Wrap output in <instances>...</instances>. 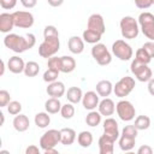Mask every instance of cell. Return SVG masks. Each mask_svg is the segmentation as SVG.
<instances>
[{
    "instance_id": "1",
    "label": "cell",
    "mask_w": 154,
    "mask_h": 154,
    "mask_svg": "<svg viewBox=\"0 0 154 154\" xmlns=\"http://www.w3.org/2000/svg\"><path fill=\"white\" fill-rule=\"evenodd\" d=\"M119 26H120V32H122V36L124 38H128V40H132V38H136L138 32H140V25H138V22L131 17V16H125L120 19V23H119Z\"/></svg>"
},
{
    "instance_id": "2",
    "label": "cell",
    "mask_w": 154,
    "mask_h": 154,
    "mask_svg": "<svg viewBox=\"0 0 154 154\" xmlns=\"http://www.w3.org/2000/svg\"><path fill=\"white\" fill-rule=\"evenodd\" d=\"M4 45L14 53H23L29 49L26 37L17 34H7L4 37Z\"/></svg>"
},
{
    "instance_id": "3",
    "label": "cell",
    "mask_w": 154,
    "mask_h": 154,
    "mask_svg": "<svg viewBox=\"0 0 154 154\" xmlns=\"http://www.w3.org/2000/svg\"><path fill=\"white\" fill-rule=\"evenodd\" d=\"M60 48L59 37H45L41 45L38 46V54L42 58L49 59L54 57Z\"/></svg>"
},
{
    "instance_id": "4",
    "label": "cell",
    "mask_w": 154,
    "mask_h": 154,
    "mask_svg": "<svg viewBox=\"0 0 154 154\" xmlns=\"http://www.w3.org/2000/svg\"><path fill=\"white\" fill-rule=\"evenodd\" d=\"M112 53L119 60L128 61V60H130L132 58L134 51H132L131 46L128 42H125L124 40H116L112 43Z\"/></svg>"
},
{
    "instance_id": "5",
    "label": "cell",
    "mask_w": 154,
    "mask_h": 154,
    "mask_svg": "<svg viewBox=\"0 0 154 154\" xmlns=\"http://www.w3.org/2000/svg\"><path fill=\"white\" fill-rule=\"evenodd\" d=\"M135 79L130 76H124L122 77L117 83L116 85H113V93L116 94L117 97L119 99H123L125 96H128L135 88Z\"/></svg>"
},
{
    "instance_id": "6",
    "label": "cell",
    "mask_w": 154,
    "mask_h": 154,
    "mask_svg": "<svg viewBox=\"0 0 154 154\" xmlns=\"http://www.w3.org/2000/svg\"><path fill=\"white\" fill-rule=\"evenodd\" d=\"M91 57L101 66H106L112 61V54L103 43H96L91 47Z\"/></svg>"
},
{
    "instance_id": "7",
    "label": "cell",
    "mask_w": 154,
    "mask_h": 154,
    "mask_svg": "<svg viewBox=\"0 0 154 154\" xmlns=\"http://www.w3.org/2000/svg\"><path fill=\"white\" fill-rule=\"evenodd\" d=\"M130 70H131L132 75L135 76V78L140 82H149L153 78V73H152L150 67H148V65L141 64L136 59H134L131 61Z\"/></svg>"
},
{
    "instance_id": "8",
    "label": "cell",
    "mask_w": 154,
    "mask_h": 154,
    "mask_svg": "<svg viewBox=\"0 0 154 154\" xmlns=\"http://www.w3.org/2000/svg\"><path fill=\"white\" fill-rule=\"evenodd\" d=\"M116 111H117L118 117L123 122H131L135 118V116H136L135 106L130 101H128V100L118 101V103L116 105Z\"/></svg>"
},
{
    "instance_id": "9",
    "label": "cell",
    "mask_w": 154,
    "mask_h": 154,
    "mask_svg": "<svg viewBox=\"0 0 154 154\" xmlns=\"http://www.w3.org/2000/svg\"><path fill=\"white\" fill-rule=\"evenodd\" d=\"M59 142H60V130L51 129V130L46 131L41 136V138H40V147L43 150H48V149L55 148V146Z\"/></svg>"
},
{
    "instance_id": "10",
    "label": "cell",
    "mask_w": 154,
    "mask_h": 154,
    "mask_svg": "<svg viewBox=\"0 0 154 154\" xmlns=\"http://www.w3.org/2000/svg\"><path fill=\"white\" fill-rule=\"evenodd\" d=\"M14 26L20 29H29L34 25V16L29 11H14L12 13Z\"/></svg>"
},
{
    "instance_id": "11",
    "label": "cell",
    "mask_w": 154,
    "mask_h": 154,
    "mask_svg": "<svg viewBox=\"0 0 154 154\" xmlns=\"http://www.w3.org/2000/svg\"><path fill=\"white\" fill-rule=\"evenodd\" d=\"M103 135L106 137H108L112 141H117L119 138V128H118V123L116 119L113 118H106L103 122Z\"/></svg>"
},
{
    "instance_id": "12",
    "label": "cell",
    "mask_w": 154,
    "mask_h": 154,
    "mask_svg": "<svg viewBox=\"0 0 154 154\" xmlns=\"http://www.w3.org/2000/svg\"><path fill=\"white\" fill-rule=\"evenodd\" d=\"M87 29L94 30L101 35L105 34L106 31V25H105V20L103 17L99 13H93L89 18H88V23H87Z\"/></svg>"
},
{
    "instance_id": "13",
    "label": "cell",
    "mask_w": 154,
    "mask_h": 154,
    "mask_svg": "<svg viewBox=\"0 0 154 154\" xmlns=\"http://www.w3.org/2000/svg\"><path fill=\"white\" fill-rule=\"evenodd\" d=\"M99 95L96 94V91H87L85 94H83V99H82V105L85 109L88 111H95V108L99 106L100 100H99Z\"/></svg>"
},
{
    "instance_id": "14",
    "label": "cell",
    "mask_w": 154,
    "mask_h": 154,
    "mask_svg": "<svg viewBox=\"0 0 154 154\" xmlns=\"http://www.w3.org/2000/svg\"><path fill=\"white\" fill-rule=\"evenodd\" d=\"M47 94L51 96V97H55V99H59L63 95L66 94V88H65V84L60 81H57V82H53V83H49L47 89H46Z\"/></svg>"
},
{
    "instance_id": "15",
    "label": "cell",
    "mask_w": 154,
    "mask_h": 154,
    "mask_svg": "<svg viewBox=\"0 0 154 154\" xmlns=\"http://www.w3.org/2000/svg\"><path fill=\"white\" fill-rule=\"evenodd\" d=\"M97 109H99V113L101 116H105V117H108L112 116L116 111V105L113 102L112 99L109 97H106V99H102L97 106Z\"/></svg>"
},
{
    "instance_id": "16",
    "label": "cell",
    "mask_w": 154,
    "mask_h": 154,
    "mask_svg": "<svg viewBox=\"0 0 154 154\" xmlns=\"http://www.w3.org/2000/svg\"><path fill=\"white\" fill-rule=\"evenodd\" d=\"M25 64L26 63H24V60L22 59V58H19V57H17V55H13V57H11L10 59H8V61H7V69L12 72V73H22V72H24V69H25Z\"/></svg>"
},
{
    "instance_id": "17",
    "label": "cell",
    "mask_w": 154,
    "mask_h": 154,
    "mask_svg": "<svg viewBox=\"0 0 154 154\" xmlns=\"http://www.w3.org/2000/svg\"><path fill=\"white\" fill-rule=\"evenodd\" d=\"M67 47H69V51L72 54H81L84 51V41L79 36H76V35L75 36H71L69 38Z\"/></svg>"
},
{
    "instance_id": "18",
    "label": "cell",
    "mask_w": 154,
    "mask_h": 154,
    "mask_svg": "<svg viewBox=\"0 0 154 154\" xmlns=\"http://www.w3.org/2000/svg\"><path fill=\"white\" fill-rule=\"evenodd\" d=\"M14 26L12 13L4 12L0 14V31L4 34H8Z\"/></svg>"
},
{
    "instance_id": "19",
    "label": "cell",
    "mask_w": 154,
    "mask_h": 154,
    "mask_svg": "<svg viewBox=\"0 0 154 154\" xmlns=\"http://www.w3.org/2000/svg\"><path fill=\"white\" fill-rule=\"evenodd\" d=\"M112 91H113V84L111 83V81L101 79L96 83V94L99 96H102L103 99H106L112 94Z\"/></svg>"
},
{
    "instance_id": "20",
    "label": "cell",
    "mask_w": 154,
    "mask_h": 154,
    "mask_svg": "<svg viewBox=\"0 0 154 154\" xmlns=\"http://www.w3.org/2000/svg\"><path fill=\"white\" fill-rule=\"evenodd\" d=\"M99 154H114V141L102 135L99 138Z\"/></svg>"
},
{
    "instance_id": "21",
    "label": "cell",
    "mask_w": 154,
    "mask_h": 154,
    "mask_svg": "<svg viewBox=\"0 0 154 154\" xmlns=\"http://www.w3.org/2000/svg\"><path fill=\"white\" fill-rule=\"evenodd\" d=\"M12 124H13V128H14V130L16 131H18V132H24V131H26L28 129H29V126H30V120H29V118L25 116V114H18V116H16L14 118H13V122H12Z\"/></svg>"
},
{
    "instance_id": "22",
    "label": "cell",
    "mask_w": 154,
    "mask_h": 154,
    "mask_svg": "<svg viewBox=\"0 0 154 154\" xmlns=\"http://www.w3.org/2000/svg\"><path fill=\"white\" fill-rule=\"evenodd\" d=\"M76 69V60L71 55L60 57V72L70 73Z\"/></svg>"
},
{
    "instance_id": "23",
    "label": "cell",
    "mask_w": 154,
    "mask_h": 154,
    "mask_svg": "<svg viewBox=\"0 0 154 154\" xmlns=\"http://www.w3.org/2000/svg\"><path fill=\"white\" fill-rule=\"evenodd\" d=\"M76 140V131L71 128H63L60 130V143L64 146H71Z\"/></svg>"
},
{
    "instance_id": "24",
    "label": "cell",
    "mask_w": 154,
    "mask_h": 154,
    "mask_svg": "<svg viewBox=\"0 0 154 154\" xmlns=\"http://www.w3.org/2000/svg\"><path fill=\"white\" fill-rule=\"evenodd\" d=\"M66 99L70 103H78L79 101H82L83 99V93H82V89L79 87H70L67 90H66Z\"/></svg>"
},
{
    "instance_id": "25",
    "label": "cell",
    "mask_w": 154,
    "mask_h": 154,
    "mask_svg": "<svg viewBox=\"0 0 154 154\" xmlns=\"http://www.w3.org/2000/svg\"><path fill=\"white\" fill-rule=\"evenodd\" d=\"M61 102L59 99H55V97H49L46 102H45V109L47 113L49 114H55L58 112H60L61 109Z\"/></svg>"
},
{
    "instance_id": "26",
    "label": "cell",
    "mask_w": 154,
    "mask_h": 154,
    "mask_svg": "<svg viewBox=\"0 0 154 154\" xmlns=\"http://www.w3.org/2000/svg\"><path fill=\"white\" fill-rule=\"evenodd\" d=\"M101 34L94 31V30H90V29H85L82 34V38L84 42L87 43H90V45H96V43H100V40H101Z\"/></svg>"
},
{
    "instance_id": "27",
    "label": "cell",
    "mask_w": 154,
    "mask_h": 154,
    "mask_svg": "<svg viewBox=\"0 0 154 154\" xmlns=\"http://www.w3.org/2000/svg\"><path fill=\"white\" fill-rule=\"evenodd\" d=\"M34 122H35V125L40 129H45L51 123V117H49V113L47 112H38L36 113L35 118H34Z\"/></svg>"
},
{
    "instance_id": "28",
    "label": "cell",
    "mask_w": 154,
    "mask_h": 154,
    "mask_svg": "<svg viewBox=\"0 0 154 154\" xmlns=\"http://www.w3.org/2000/svg\"><path fill=\"white\" fill-rule=\"evenodd\" d=\"M77 142L81 147L83 148H88L91 146L93 143V134L90 131H81L77 136Z\"/></svg>"
},
{
    "instance_id": "29",
    "label": "cell",
    "mask_w": 154,
    "mask_h": 154,
    "mask_svg": "<svg viewBox=\"0 0 154 154\" xmlns=\"http://www.w3.org/2000/svg\"><path fill=\"white\" fill-rule=\"evenodd\" d=\"M101 117L102 116L99 113V111H90L85 117V123L87 125L95 128L101 123Z\"/></svg>"
},
{
    "instance_id": "30",
    "label": "cell",
    "mask_w": 154,
    "mask_h": 154,
    "mask_svg": "<svg viewBox=\"0 0 154 154\" xmlns=\"http://www.w3.org/2000/svg\"><path fill=\"white\" fill-rule=\"evenodd\" d=\"M135 128L137 130H147L150 126V118L148 116H137L135 118V123H134Z\"/></svg>"
},
{
    "instance_id": "31",
    "label": "cell",
    "mask_w": 154,
    "mask_h": 154,
    "mask_svg": "<svg viewBox=\"0 0 154 154\" xmlns=\"http://www.w3.org/2000/svg\"><path fill=\"white\" fill-rule=\"evenodd\" d=\"M136 144V140L135 138H130L126 136H122L119 137V148L124 152H130Z\"/></svg>"
},
{
    "instance_id": "32",
    "label": "cell",
    "mask_w": 154,
    "mask_h": 154,
    "mask_svg": "<svg viewBox=\"0 0 154 154\" xmlns=\"http://www.w3.org/2000/svg\"><path fill=\"white\" fill-rule=\"evenodd\" d=\"M38 72H40V65L36 61H28L25 64L24 75L26 77H35L38 75Z\"/></svg>"
},
{
    "instance_id": "33",
    "label": "cell",
    "mask_w": 154,
    "mask_h": 154,
    "mask_svg": "<svg viewBox=\"0 0 154 154\" xmlns=\"http://www.w3.org/2000/svg\"><path fill=\"white\" fill-rule=\"evenodd\" d=\"M60 114L64 119H71L73 116H75V106L70 102H66L65 105L61 106V109H60Z\"/></svg>"
},
{
    "instance_id": "34",
    "label": "cell",
    "mask_w": 154,
    "mask_h": 154,
    "mask_svg": "<svg viewBox=\"0 0 154 154\" xmlns=\"http://www.w3.org/2000/svg\"><path fill=\"white\" fill-rule=\"evenodd\" d=\"M134 59H136L137 61H140L141 64H144V65H148L149 63H150V60H152V58L147 54V52L141 47V48H138L137 51H136V53H135V58Z\"/></svg>"
},
{
    "instance_id": "35",
    "label": "cell",
    "mask_w": 154,
    "mask_h": 154,
    "mask_svg": "<svg viewBox=\"0 0 154 154\" xmlns=\"http://www.w3.org/2000/svg\"><path fill=\"white\" fill-rule=\"evenodd\" d=\"M140 29L142 30L143 35L149 38V41L154 42V23H149V24H146V25H141Z\"/></svg>"
},
{
    "instance_id": "36",
    "label": "cell",
    "mask_w": 154,
    "mask_h": 154,
    "mask_svg": "<svg viewBox=\"0 0 154 154\" xmlns=\"http://www.w3.org/2000/svg\"><path fill=\"white\" fill-rule=\"evenodd\" d=\"M58 76H59V72H58V71H54V70L47 69V70L43 72V81H45V82H47V83L49 84V83L57 82Z\"/></svg>"
},
{
    "instance_id": "37",
    "label": "cell",
    "mask_w": 154,
    "mask_h": 154,
    "mask_svg": "<svg viewBox=\"0 0 154 154\" xmlns=\"http://www.w3.org/2000/svg\"><path fill=\"white\" fill-rule=\"evenodd\" d=\"M20 111H22V103L19 101H11L7 105V112L14 117L20 114Z\"/></svg>"
},
{
    "instance_id": "38",
    "label": "cell",
    "mask_w": 154,
    "mask_h": 154,
    "mask_svg": "<svg viewBox=\"0 0 154 154\" xmlns=\"http://www.w3.org/2000/svg\"><path fill=\"white\" fill-rule=\"evenodd\" d=\"M137 132H138V130L135 128V125H126L122 130V136H126V137H130V138H135L136 140Z\"/></svg>"
},
{
    "instance_id": "39",
    "label": "cell",
    "mask_w": 154,
    "mask_h": 154,
    "mask_svg": "<svg viewBox=\"0 0 154 154\" xmlns=\"http://www.w3.org/2000/svg\"><path fill=\"white\" fill-rule=\"evenodd\" d=\"M47 66L51 70H54V71L60 72V57H55L54 55V57L49 58L48 61H47Z\"/></svg>"
},
{
    "instance_id": "40",
    "label": "cell",
    "mask_w": 154,
    "mask_h": 154,
    "mask_svg": "<svg viewBox=\"0 0 154 154\" xmlns=\"http://www.w3.org/2000/svg\"><path fill=\"white\" fill-rule=\"evenodd\" d=\"M43 37H59V31L54 25H47L43 29Z\"/></svg>"
},
{
    "instance_id": "41",
    "label": "cell",
    "mask_w": 154,
    "mask_h": 154,
    "mask_svg": "<svg viewBox=\"0 0 154 154\" xmlns=\"http://www.w3.org/2000/svg\"><path fill=\"white\" fill-rule=\"evenodd\" d=\"M11 102V95L7 90L1 89L0 90V107H7V105Z\"/></svg>"
},
{
    "instance_id": "42",
    "label": "cell",
    "mask_w": 154,
    "mask_h": 154,
    "mask_svg": "<svg viewBox=\"0 0 154 154\" xmlns=\"http://www.w3.org/2000/svg\"><path fill=\"white\" fill-rule=\"evenodd\" d=\"M152 5H154V0H135V6L141 10H146Z\"/></svg>"
},
{
    "instance_id": "43",
    "label": "cell",
    "mask_w": 154,
    "mask_h": 154,
    "mask_svg": "<svg viewBox=\"0 0 154 154\" xmlns=\"http://www.w3.org/2000/svg\"><path fill=\"white\" fill-rule=\"evenodd\" d=\"M142 48L147 52V54L153 59L154 58V42H152V41H148V42H146L143 46H142Z\"/></svg>"
},
{
    "instance_id": "44",
    "label": "cell",
    "mask_w": 154,
    "mask_h": 154,
    "mask_svg": "<svg viewBox=\"0 0 154 154\" xmlns=\"http://www.w3.org/2000/svg\"><path fill=\"white\" fill-rule=\"evenodd\" d=\"M17 5L16 0H0V6L4 10H11Z\"/></svg>"
},
{
    "instance_id": "45",
    "label": "cell",
    "mask_w": 154,
    "mask_h": 154,
    "mask_svg": "<svg viewBox=\"0 0 154 154\" xmlns=\"http://www.w3.org/2000/svg\"><path fill=\"white\" fill-rule=\"evenodd\" d=\"M136 154H154L153 153V148L148 144H142L141 147H138Z\"/></svg>"
},
{
    "instance_id": "46",
    "label": "cell",
    "mask_w": 154,
    "mask_h": 154,
    "mask_svg": "<svg viewBox=\"0 0 154 154\" xmlns=\"http://www.w3.org/2000/svg\"><path fill=\"white\" fill-rule=\"evenodd\" d=\"M25 37H26V42H28V47H29V49L32 48V47L35 46V43H36V37H35V35L31 34V32H29V34L25 35Z\"/></svg>"
},
{
    "instance_id": "47",
    "label": "cell",
    "mask_w": 154,
    "mask_h": 154,
    "mask_svg": "<svg viewBox=\"0 0 154 154\" xmlns=\"http://www.w3.org/2000/svg\"><path fill=\"white\" fill-rule=\"evenodd\" d=\"M25 154H41L40 149L35 144H29L26 148H25Z\"/></svg>"
},
{
    "instance_id": "48",
    "label": "cell",
    "mask_w": 154,
    "mask_h": 154,
    "mask_svg": "<svg viewBox=\"0 0 154 154\" xmlns=\"http://www.w3.org/2000/svg\"><path fill=\"white\" fill-rule=\"evenodd\" d=\"M20 4L25 7V8H32L36 6L37 1L36 0H20Z\"/></svg>"
},
{
    "instance_id": "49",
    "label": "cell",
    "mask_w": 154,
    "mask_h": 154,
    "mask_svg": "<svg viewBox=\"0 0 154 154\" xmlns=\"http://www.w3.org/2000/svg\"><path fill=\"white\" fill-rule=\"evenodd\" d=\"M148 91H149V94L152 95V96H154V78H152L149 82H148Z\"/></svg>"
},
{
    "instance_id": "50",
    "label": "cell",
    "mask_w": 154,
    "mask_h": 154,
    "mask_svg": "<svg viewBox=\"0 0 154 154\" xmlns=\"http://www.w3.org/2000/svg\"><path fill=\"white\" fill-rule=\"evenodd\" d=\"M63 0H59V1H53V0H48V5H51V6H60V5H63Z\"/></svg>"
},
{
    "instance_id": "51",
    "label": "cell",
    "mask_w": 154,
    "mask_h": 154,
    "mask_svg": "<svg viewBox=\"0 0 154 154\" xmlns=\"http://www.w3.org/2000/svg\"><path fill=\"white\" fill-rule=\"evenodd\" d=\"M43 154H60L55 148H53V149H48V150H45L43 152Z\"/></svg>"
},
{
    "instance_id": "52",
    "label": "cell",
    "mask_w": 154,
    "mask_h": 154,
    "mask_svg": "<svg viewBox=\"0 0 154 154\" xmlns=\"http://www.w3.org/2000/svg\"><path fill=\"white\" fill-rule=\"evenodd\" d=\"M5 73V61L1 60V71H0V76H2Z\"/></svg>"
},
{
    "instance_id": "53",
    "label": "cell",
    "mask_w": 154,
    "mask_h": 154,
    "mask_svg": "<svg viewBox=\"0 0 154 154\" xmlns=\"http://www.w3.org/2000/svg\"><path fill=\"white\" fill-rule=\"evenodd\" d=\"M0 154H11L8 150H6V149H2V150H0Z\"/></svg>"
},
{
    "instance_id": "54",
    "label": "cell",
    "mask_w": 154,
    "mask_h": 154,
    "mask_svg": "<svg viewBox=\"0 0 154 154\" xmlns=\"http://www.w3.org/2000/svg\"><path fill=\"white\" fill-rule=\"evenodd\" d=\"M0 117H1V125L4 124V122H5V117H4V113H0Z\"/></svg>"
},
{
    "instance_id": "55",
    "label": "cell",
    "mask_w": 154,
    "mask_h": 154,
    "mask_svg": "<svg viewBox=\"0 0 154 154\" xmlns=\"http://www.w3.org/2000/svg\"><path fill=\"white\" fill-rule=\"evenodd\" d=\"M124 154H136V153H135V152H131V150H130V152H125Z\"/></svg>"
}]
</instances>
